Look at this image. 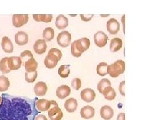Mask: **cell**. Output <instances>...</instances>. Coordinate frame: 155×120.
I'll list each match as a JSON object with an SVG mask.
<instances>
[{"label": "cell", "mask_w": 155, "mask_h": 120, "mask_svg": "<svg viewBox=\"0 0 155 120\" xmlns=\"http://www.w3.org/2000/svg\"><path fill=\"white\" fill-rule=\"evenodd\" d=\"M37 97L14 96L3 93L0 104V120H35L39 115L35 107Z\"/></svg>", "instance_id": "obj_1"}, {"label": "cell", "mask_w": 155, "mask_h": 120, "mask_svg": "<svg viewBox=\"0 0 155 120\" xmlns=\"http://www.w3.org/2000/svg\"><path fill=\"white\" fill-rule=\"evenodd\" d=\"M125 71V63L124 61L119 60L115 61L114 64L108 66V74L112 78H117L118 76Z\"/></svg>", "instance_id": "obj_2"}, {"label": "cell", "mask_w": 155, "mask_h": 120, "mask_svg": "<svg viewBox=\"0 0 155 120\" xmlns=\"http://www.w3.org/2000/svg\"><path fill=\"white\" fill-rule=\"evenodd\" d=\"M48 116L51 120H61L63 112L54 100H51V108L48 110Z\"/></svg>", "instance_id": "obj_3"}, {"label": "cell", "mask_w": 155, "mask_h": 120, "mask_svg": "<svg viewBox=\"0 0 155 120\" xmlns=\"http://www.w3.org/2000/svg\"><path fill=\"white\" fill-rule=\"evenodd\" d=\"M57 43L63 48L69 46L71 43V34L68 31L60 32L57 37Z\"/></svg>", "instance_id": "obj_4"}, {"label": "cell", "mask_w": 155, "mask_h": 120, "mask_svg": "<svg viewBox=\"0 0 155 120\" xmlns=\"http://www.w3.org/2000/svg\"><path fill=\"white\" fill-rule=\"evenodd\" d=\"M94 41L98 47H104L108 41V36L103 32H97L94 36Z\"/></svg>", "instance_id": "obj_5"}, {"label": "cell", "mask_w": 155, "mask_h": 120, "mask_svg": "<svg viewBox=\"0 0 155 120\" xmlns=\"http://www.w3.org/2000/svg\"><path fill=\"white\" fill-rule=\"evenodd\" d=\"M28 21V14H14L13 15V25L16 28L22 27Z\"/></svg>", "instance_id": "obj_6"}, {"label": "cell", "mask_w": 155, "mask_h": 120, "mask_svg": "<svg viewBox=\"0 0 155 120\" xmlns=\"http://www.w3.org/2000/svg\"><path fill=\"white\" fill-rule=\"evenodd\" d=\"M106 29L111 35H116L120 31V24L116 19L111 18L106 23Z\"/></svg>", "instance_id": "obj_7"}, {"label": "cell", "mask_w": 155, "mask_h": 120, "mask_svg": "<svg viewBox=\"0 0 155 120\" xmlns=\"http://www.w3.org/2000/svg\"><path fill=\"white\" fill-rule=\"evenodd\" d=\"M95 96H96L95 92L92 89L86 88L84 90H83L81 93V99L85 102H91L94 100Z\"/></svg>", "instance_id": "obj_8"}, {"label": "cell", "mask_w": 155, "mask_h": 120, "mask_svg": "<svg viewBox=\"0 0 155 120\" xmlns=\"http://www.w3.org/2000/svg\"><path fill=\"white\" fill-rule=\"evenodd\" d=\"M75 43H76L77 49L81 53L87 50L90 47V40L87 38H82V39H80L78 40H76Z\"/></svg>", "instance_id": "obj_9"}, {"label": "cell", "mask_w": 155, "mask_h": 120, "mask_svg": "<svg viewBox=\"0 0 155 120\" xmlns=\"http://www.w3.org/2000/svg\"><path fill=\"white\" fill-rule=\"evenodd\" d=\"M114 112L109 105H104L100 109V115L104 120H110L114 117Z\"/></svg>", "instance_id": "obj_10"}, {"label": "cell", "mask_w": 155, "mask_h": 120, "mask_svg": "<svg viewBox=\"0 0 155 120\" xmlns=\"http://www.w3.org/2000/svg\"><path fill=\"white\" fill-rule=\"evenodd\" d=\"M71 89L70 87L66 86V85H62L61 87H59L56 90V96L58 97L59 99H65L67 96L70 94Z\"/></svg>", "instance_id": "obj_11"}, {"label": "cell", "mask_w": 155, "mask_h": 120, "mask_svg": "<svg viewBox=\"0 0 155 120\" xmlns=\"http://www.w3.org/2000/svg\"><path fill=\"white\" fill-rule=\"evenodd\" d=\"M22 65L20 57H10L8 59V65L10 70H18Z\"/></svg>", "instance_id": "obj_12"}, {"label": "cell", "mask_w": 155, "mask_h": 120, "mask_svg": "<svg viewBox=\"0 0 155 120\" xmlns=\"http://www.w3.org/2000/svg\"><path fill=\"white\" fill-rule=\"evenodd\" d=\"M35 107L39 112H46L51 108V100L46 99H38L35 103Z\"/></svg>", "instance_id": "obj_13"}, {"label": "cell", "mask_w": 155, "mask_h": 120, "mask_svg": "<svg viewBox=\"0 0 155 120\" xmlns=\"http://www.w3.org/2000/svg\"><path fill=\"white\" fill-rule=\"evenodd\" d=\"M47 47V43H46V41L44 39H38L33 46L34 51L39 55L45 53Z\"/></svg>", "instance_id": "obj_14"}, {"label": "cell", "mask_w": 155, "mask_h": 120, "mask_svg": "<svg viewBox=\"0 0 155 120\" xmlns=\"http://www.w3.org/2000/svg\"><path fill=\"white\" fill-rule=\"evenodd\" d=\"M94 108H92L90 105H87L84 108H81V115L83 118L84 119H90L93 118L94 115Z\"/></svg>", "instance_id": "obj_15"}, {"label": "cell", "mask_w": 155, "mask_h": 120, "mask_svg": "<svg viewBox=\"0 0 155 120\" xmlns=\"http://www.w3.org/2000/svg\"><path fill=\"white\" fill-rule=\"evenodd\" d=\"M47 86L45 83L43 82H39L35 85L34 87V92L35 95L39 96H44L47 93Z\"/></svg>", "instance_id": "obj_16"}, {"label": "cell", "mask_w": 155, "mask_h": 120, "mask_svg": "<svg viewBox=\"0 0 155 120\" xmlns=\"http://www.w3.org/2000/svg\"><path fill=\"white\" fill-rule=\"evenodd\" d=\"M28 42V36L25 32H18L15 35V43L19 46L26 45Z\"/></svg>", "instance_id": "obj_17"}, {"label": "cell", "mask_w": 155, "mask_h": 120, "mask_svg": "<svg viewBox=\"0 0 155 120\" xmlns=\"http://www.w3.org/2000/svg\"><path fill=\"white\" fill-rule=\"evenodd\" d=\"M77 107H78V103H77V100L75 98H69L65 100V110L69 113H73L75 111L77 110Z\"/></svg>", "instance_id": "obj_18"}, {"label": "cell", "mask_w": 155, "mask_h": 120, "mask_svg": "<svg viewBox=\"0 0 155 120\" xmlns=\"http://www.w3.org/2000/svg\"><path fill=\"white\" fill-rule=\"evenodd\" d=\"M69 24V20L68 18L65 17L64 15L62 14H60L56 18V21H55V25L58 29L62 30L65 29L67 26Z\"/></svg>", "instance_id": "obj_19"}, {"label": "cell", "mask_w": 155, "mask_h": 120, "mask_svg": "<svg viewBox=\"0 0 155 120\" xmlns=\"http://www.w3.org/2000/svg\"><path fill=\"white\" fill-rule=\"evenodd\" d=\"M1 45H2V48L4 52L10 53L14 51V45L12 43L11 40L8 37H6V36H4L2 38Z\"/></svg>", "instance_id": "obj_20"}, {"label": "cell", "mask_w": 155, "mask_h": 120, "mask_svg": "<svg viewBox=\"0 0 155 120\" xmlns=\"http://www.w3.org/2000/svg\"><path fill=\"white\" fill-rule=\"evenodd\" d=\"M24 66H25V68L27 72H33V71H36V69H37V61L34 59V57H32V58L26 61V63L25 64Z\"/></svg>", "instance_id": "obj_21"}, {"label": "cell", "mask_w": 155, "mask_h": 120, "mask_svg": "<svg viewBox=\"0 0 155 120\" xmlns=\"http://www.w3.org/2000/svg\"><path fill=\"white\" fill-rule=\"evenodd\" d=\"M122 40L119 38H114L110 42V50L112 52L119 51L122 47Z\"/></svg>", "instance_id": "obj_22"}, {"label": "cell", "mask_w": 155, "mask_h": 120, "mask_svg": "<svg viewBox=\"0 0 155 120\" xmlns=\"http://www.w3.org/2000/svg\"><path fill=\"white\" fill-rule=\"evenodd\" d=\"M34 20L37 22H45V23H49L51 22L53 15L52 14H34Z\"/></svg>", "instance_id": "obj_23"}, {"label": "cell", "mask_w": 155, "mask_h": 120, "mask_svg": "<svg viewBox=\"0 0 155 120\" xmlns=\"http://www.w3.org/2000/svg\"><path fill=\"white\" fill-rule=\"evenodd\" d=\"M105 98L107 100H113L116 97V91L112 87H109L106 88L102 93Z\"/></svg>", "instance_id": "obj_24"}, {"label": "cell", "mask_w": 155, "mask_h": 120, "mask_svg": "<svg viewBox=\"0 0 155 120\" xmlns=\"http://www.w3.org/2000/svg\"><path fill=\"white\" fill-rule=\"evenodd\" d=\"M47 56H49V57H51L52 59H54V61L58 62V61L61 59V57H62V53H61L60 49H57V48H52V49H50V51L48 52Z\"/></svg>", "instance_id": "obj_25"}, {"label": "cell", "mask_w": 155, "mask_h": 120, "mask_svg": "<svg viewBox=\"0 0 155 120\" xmlns=\"http://www.w3.org/2000/svg\"><path fill=\"white\" fill-rule=\"evenodd\" d=\"M108 66L109 65L106 62H101L97 65V74L100 76H106L108 74Z\"/></svg>", "instance_id": "obj_26"}, {"label": "cell", "mask_w": 155, "mask_h": 120, "mask_svg": "<svg viewBox=\"0 0 155 120\" xmlns=\"http://www.w3.org/2000/svg\"><path fill=\"white\" fill-rule=\"evenodd\" d=\"M43 37L44 40L47 42H50L53 39L54 37V31L52 28H46L43 30Z\"/></svg>", "instance_id": "obj_27"}, {"label": "cell", "mask_w": 155, "mask_h": 120, "mask_svg": "<svg viewBox=\"0 0 155 120\" xmlns=\"http://www.w3.org/2000/svg\"><path fill=\"white\" fill-rule=\"evenodd\" d=\"M10 87V81L6 76H0V92H5Z\"/></svg>", "instance_id": "obj_28"}, {"label": "cell", "mask_w": 155, "mask_h": 120, "mask_svg": "<svg viewBox=\"0 0 155 120\" xmlns=\"http://www.w3.org/2000/svg\"><path fill=\"white\" fill-rule=\"evenodd\" d=\"M111 87V83H110V81L108 79H102V80H100V82L98 83L97 88H98V92L102 94V93H103L105 89L107 88V87Z\"/></svg>", "instance_id": "obj_29"}, {"label": "cell", "mask_w": 155, "mask_h": 120, "mask_svg": "<svg viewBox=\"0 0 155 120\" xmlns=\"http://www.w3.org/2000/svg\"><path fill=\"white\" fill-rule=\"evenodd\" d=\"M8 59H9V57H4L0 61V70L3 74L10 73V71H11L8 65Z\"/></svg>", "instance_id": "obj_30"}, {"label": "cell", "mask_w": 155, "mask_h": 120, "mask_svg": "<svg viewBox=\"0 0 155 120\" xmlns=\"http://www.w3.org/2000/svg\"><path fill=\"white\" fill-rule=\"evenodd\" d=\"M70 74V65H61L58 69V75L61 78H67Z\"/></svg>", "instance_id": "obj_31"}, {"label": "cell", "mask_w": 155, "mask_h": 120, "mask_svg": "<svg viewBox=\"0 0 155 120\" xmlns=\"http://www.w3.org/2000/svg\"><path fill=\"white\" fill-rule=\"evenodd\" d=\"M44 65H45V66L47 68L52 69L56 67V65H58V61L52 59L49 56H47L45 57V59H44Z\"/></svg>", "instance_id": "obj_32"}, {"label": "cell", "mask_w": 155, "mask_h": 120, "mask_svg": "<svg viewBox=\"0 0 155 120\" xmlns=\"http://www.w3.org/2000/svg\"><path fill=\"white\" fill-rule=\"evenodd\" d=\"M20 57H21V59L22 65H25V64L26 63V61H28V60L33 57V54H32L31 52L29 51V50H25V51L22 52V53H21Z\"/></svg>", "instance_id": "obj_33"}, {"label": "cell", "mask_w": 155, "mask_h": 120, "mask_svg": "<svg viewBox=\"0 0 155 120\" xmlns=\"http://www.w3.org/2000/svg\"><path fill=\"white\" fill-rule=\"evenodd\" d=\"M37 71H33V72H27V71L25 72V80L27 81L28 83H34L36 78H37Z\"/></svg>", "instance_id": "obj_34"}, {"label": "cell", "mask_w": 155, "mask_h": 120, "mask_svg": "<svg viewBox=\"0 0 155 120\" xmlns=\"http://www.w3.org/2000/svg\"><path fill=\"white\" fill-rule=\"evenodd\" d=\"M71 53H72V55L75 57H80L81 56V54H82V53L77 49V46H76V43H75V41L73 42V43L71 44Z\"/></svg>", "instance_id": "obj_35"}, {"label": "cell", "mask_w": 155, "mask_h": 120, "mask_svg": "<svg viewBox=\"0 0 155 120\" xmlns=\"http://www.w3.org/2000/svg\"><path fill=\"white\" fill-rule=\"evenodd\" d=\"M71 85L73 88H74L76 90H80L82 86V83H81V80L79 78H76V79H73L72 80V83H71Z\"/></svg>", "instance_id": "obj_36"}, {"label": "cell", "mask_w": 155, "mask_h": 120, "mask_svg": "<svg viewBox=\"0 0 155 120\" xmlns=\"http://www.w3.org/2000/svg\"><path fill=\"white\" fill-rule=\"evenodd\" d=\"M119 91L122 96H125V81H122L119 85Z\"/></svg>", "instance_id": "obj_37"}, {"label": "cell", "mask_w": 155, "mask_h": 120, "mask_svg": "<svg viewBox=\"0 0 155 120\" xmlns=\"http://www.w3.org/2000/svg\"><path fill=\"white\" fill-rule=\"evenodd\" d=\"M94 17L93 14H91V15H86V14H81V18L84 21H89L91 19V18Z\"/></svg>", "instance_id": "obj_38"}, {"label": "cell", "mask_w": 155, "mask_h": 120, "mask_svg": "<svg viewBox=\"0 0 155 120\" xmlns=\"http://www.w3.org/2000/svg\"><path fill=\"white\" fill-rule=\"evenodd\" d=\"M35 120H47V117L44 115L39 114V115H38L36 117H35Z\"/></svg>", "instance_id": "obj_39"}, {"label": "cell", "mask_w": 155, "mask_h": 120, "mask_svg": "<svg viewBox=\"0 0 155 120\" xmlns=\"http://www.w3.org/2000/svg\"><path fill=\"white\" fill-rule=\"evenodd\" d=\"M117 120H125V114L124 113H120L117 115Z\"/></svg>", "instance_id": "obj_40"}, {"label": "cell", "mask_w": 155, "mask_h": 120, "mask_svg": "<svg viewBox=\"0 0 155 120\" xmlns=\"http://www.w3.org/2000/svg\"><path fill=\"white\" fill-rule=\"evenodd\" d=\"M124 19H125V15L122 17V23H123V25H124V33L125 34V24H124Z\"/></svg>", "instance_id": "obj_41"}, {"label": "cell", "mask_w": 155, "mask_h": 120, "mask_svg": "<svg viewBox=\"0 0 155 120\" xmlns=\"http://www.w3.org/2000/svg\"><path fill=\"white\" fill-rule=\"evenodd\" d=\"M1 102H2V96H0V104H1Z\"/></svg>", "instance_id": "obj_42"}, {"label": "cell", "mask_w": 155, "mask_h": 120, "mask_svg": "<svg viewBox=\"0 0 155 120\" xmlns=\"http://www.w3.org/2000/svg\"><path fill=\"white\" fill-rule=\"evenodd\" d=\"M109 15H102V17H108Z\"/></svg>", "instance_id": "obj_43"}]
</instances>
